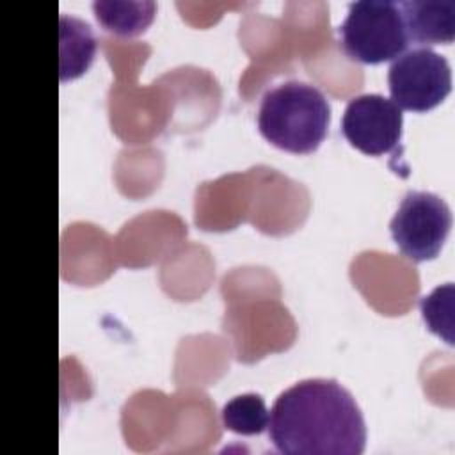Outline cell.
Masks as SVG:
<instances>
[{"instance_id": "10", "label": "cell", "mask_w": 455, "mask_h": 455, "mask_svg": "<svg viewBox=\"0 0 455 455\" xmlns=\"http://www.w3.org/2000/svg\"><path fill=\"white\" fill-rule=\"evenodd\" d=\"M220 416L224 427L240 435H258L267 430L270 421V411L256 393L233 396L224 403Z\"/></svg>"}, {"instance_id": "11", "label": "cell", "mask_w": 455, "mask_h": 455, "mask_svg": "<svg viewBox=\"0 0 455 455\" xmlns=\"http://www.w3.org/2000/svg\"><path fill=\"white\" fill-rule=\"evenodd\" d=\"M419 309L427 327L453 345V283H444L421 297Z\"/></svg>"}, {"instance_id": "1", "label": "cell", "mask_w": 455, "mask_h": 455, "mask_svg": "<svg viewBox=\"0 0 455 455\" xmlns=\"http://www.w3.org/2000/svg\"><path fill=\"white\" fill-rule=\"evenodd\" d=\"M268 437L286 455H359L366 444L363 412L334 379H304L270 409Z\"/></svg>"}, {"instance_id": "9", "label": "cell", "mask_w": 455, "mask_h": 455, "mask_svg": "<svg viewBox=\"0 0 455 455\" xmlns=\"http://www.w3.org/2000/svg\"><path fill=\"white\" fill-rule=\"evenodd\" d=\"M96 20L117 36H137L144 32L155 18V2H92Z\"/></svg>"}, {"instance_id": "8", "label": "cell", "mask_w": 455, "mask_h": 455, "mask_svg": "<svg viewBox=\"0 0 455 455\" xmlns=\"http://www.w3.org/2000/svg\"><path fill=\"white\" fill-rule=\"evenodd\" d=\"M96 41L91 25L75 18L60 16V80L80 76L92 62Z\"/></svg>"}, {"instance_id": "6", "label": "cell", "mask_w": 455, "mask_h": 455, "mask_svg": "<svg viewBox=\"0 0 455 455\" xmlns=\"http://www.w3.org/2000/svg\"><path fill=\"white\" fill-rule=\"evenodd\" d=\"M402 126V108L391 98L377 92L352 98L341 117L345 139L371 156L393 153L400 144Z\"/></svg>"}, {"instance_id": "2", "label": "cell", "mask_w": 455, "mask_h": 455, "mask_svg": "<svg viewBox=\"0 0 455 455\" xmlns=\"http://www.w3.org/2000/svg\"><path fill=\"white\" fill-rule=\"evenodd\" d=\"M331 105L323 92L306 82L288 80L268 89L258 108L259 133L288 153H313L325 139Z\"/></svg>"}, {"instance_id": "4", "label": "cell", "mask_w": 455, "mask_h": 455, "mask_svg": "<svg viewBox=\"0 0 455 455\" xmlns=\"http://www.w3.org/2000/svg\"><path fill=\"white\" fill-rule=\"evenodd\" d=\"M451 220V210L441 196L409 190L389 222V231L403 256L412 261H427L443 249Z\"/></svg>"}, {"instance_id": "7", "label": "cell", "mask_w": 455, "mask_h": 455, "mask_svg": "<svg viewBox=\"0 0 455 455\" xmlns=\"http://www.w3.org/2000/svg\"><path fill=\"white\" fill-rule=\"evenodd\" d=\"M409 41L421 44L451 43L455 37L453 0H407L400 2Z\"/></svg>"}, {"instance_id": "5", "label": "cell", "mask_w": 455, "mask_h": 455, "mask_svg": "<svg viewBox=\"0 0 455 455\" xmlns=\"http://www.w3.org/2000/svg\"><path fill=\"white\" fill-rule=\"evenodd\" d=\"M391 100L405 110L427 112L451 91V68L444 55L418 46L393 59L387 69Z\"/></svg>"}, {"instance_id": "3", "label": "cell", "mask_w": 455, "mask_h": 455, "mask_svg": "<svg viewBox=\"0 0 455 455\" xmlns=\"http://www.w3.org/2000/svg\"><path fill=\"white\" fill-rule=\"evenodd\" d=\"M339 46L359 62L379 64L402 55L409 34L400 4L391 0H357L338 25Z\"/></svg>"}]
</instances>
